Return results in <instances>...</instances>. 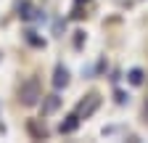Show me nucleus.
Returning <instances> with one entry per match:
<instances>
[{
  "instance_id": "obj_4",
  "label": "nucleus",
  "mask_w": 148,
  "mask_h": 143,
  "mask_svg": "<svg viewBox=\"0 0 148 143\" xmlns=\"http://www.w3.org/2000/svg\"><path fill=\"white\" fill-rule=\"evenodd\" d=\"M77 127H79V117H77V114H71V117H66V122H61V127H58V130L66 135V133H74Z\"/></svg>"
},
{
  "instance_id": "obj_7",
  "label": "nucleus",
  "mask_w": 148,
  "mask_h": 143,
  "mask_svg": "<svg viewBox=\"0 0 148 143\" xmlns=\"http://www.w3.org/2000/svg\"><path fill=\"white\" fill-rule=\"evenodd\" d=\"M130 82H132V85H143V72L132 69V72H130Z\"/></svg>"
},
{
  "instance_id": "obj_8",
  "label": "nucleus",
  "mask_w": 148,
  "mask_h": 143,
  "mask_svg": "<svg viewBox=\"0 0 148 143\" xmlns=\"http://www.w3.org/2000/svg\"><path fill=\"white\" fill-rule=\"evenodd\" d=\"M27 40H29L32 45H37V48H42V45H45V43H42L40 37H37V34H34V32H27Z\"/></svg>"
},
{
  "instance_id": "obj_2",
  "label": "nucleus",
  "mask_w": 148,
  "mask_h": 143,
  "mask_svg": "<svg viewBox=\"0 0 148 143\" xmlns=\"http://www.w3.org/2000/svg\"><path fill=\"white\" fill-rule=\"evenodd\" d=\"M98 106H101V98H98V96H90L85 103H79V111H77V117H79V119H87L92 111L98 109Z\"/></svg>"
},
{
  "instance_id": "obj_5",
  "label": "nucleus",
  "mask_w": 148,
  "mask_h": 143,
  "mask_svg": "<svg viewBox=\"0 0 148 143\" xmlns=\"http://www.w3.org/2000/svg\"><path fill=\"white\" fill-rule=\"evenodd\" d=\"M58 106H61V98H58V96H56V93H53V96H48V98H45V103H42V114H53Z\"/></svg>"
},
{
  "instance_id": "obj_6",
  "label": "nucleus",
  "mask_w": 148,
  "mask_h": 143,
  "mask_svg": "<svg viewBox=\"0 0 148 143\" xmlns=\"http://www.w3.org/2000/svg\"><path fill=\"white\" fill-rule=\"evenodd\" d=\"M34 13H37V11L32 8V3H27V0H24V3H18V16H21L24 21H32Z\"/></svg>"
},
{
  "instance_id": "obj_3",
  "label": "nucleus",
  "mask_w": 148,
  "mask_h": 143,
  "mask_svg": "<svg viewBox=\"0 0 148 143\" xmlns=\"http://www.w3.org/2000/svg\"><path fill=\"white\" fill-rule=\"evenodd\" d=\"M53 85H56V90H61V87H66V85H69V72H66V66H56Z\"/></svg>"
},
{
  "instance_id": "obj_1",
  "label": "nucleus",
  "mask_w": 148,
  "mask_h": 143,
  "mask_svg": "<svg viewBox=\"0 0 148 143\" xmlns=\"http://www.w3.org/2000/svg\"><path fill=\"white\" fill-rule=\"evenodd\" d=\"M18 101L24 106H34L40 101V80L37 77H29L27 82H21V87H18Z\"/></svg>"
}]
</instances>
